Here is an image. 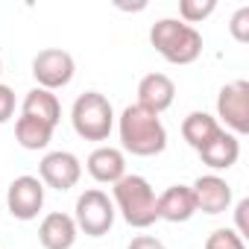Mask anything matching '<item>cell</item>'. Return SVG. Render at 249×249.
<instances>
[{
  "label": "cell",
  "mask_w": 249,
  "mask_h": 249,
  "mask_svg": "<svg viewBox=\"0 0 249 249\" xmlns=\"http://www.w3.org/2000/svg\"><path fill=\"white\" fill-rule=\"evenodd\" d=\"M73 73H76V62L62 47H44L33 59V76H36L38 88H44V91H56V88L71 85Z\"/></svg>",
  "instance_id": "obj_7"
},
{
  "label": "cell",
  "mask_w": 249,
  "mask_h": 249,
  "mask_svg": "<svg viewBox=\"0 0 249 249\" xmlns=\"http://www.w3.org/2000/svg\"><path fill=\"white\" fill-rule=\"evenodd\" d=\"M117 135H120V147L141 156V159H153L159 153L167 150V129L161 123V114L132 103L123 108V114L117 117Z\"/></svg>",
  "instance_id": "obj_1"
},
{
  "label": "cell",
  "mask_w": 249,
  "mask_h": 249,
  "mask_svg": "<svg viewBox=\"0 0 249 249\" xmlns=\"http://www.w3.org/2000/svg\"><path fill=\"white\" fill-rule=\"evenodd\" d=\"M0 73H3V59H0Z\"/></svg>",
  "instance_id": "obj_25"
},
{
  "label": "cell",
  "mask_w": 249,
  "mask_h": 249,
  "mask_svg": "<svg viewBox=\"0 0 249 249\" xmlns=\"http://www.w3.org/2000/svg\"><path fill=\"white\" fill-rule=\"evenodd\" d=\"M126 249H167V246H164L159 237H153V234H138V237L129 240Z\"/></svg>",
  "instance_id": "obj_24"
},
{
  "label": "cell",
  "mask_w": 249,
  "mask_h": 249,
  "mask_svg": "<svg viewBox=\"0 0 249 249\" xmlns=\"http://www.w3.org/2000/svg\"><path fill=\"white\" fill-rule=\"evenodd\" d=\"M111 202H114V211H120V217L132 229H150L159 220L156 191L138 173H126L120 182L111 185Z\"/></svg>",
  "instance_id": "obj_2"
},
{
  "label": "cell",
  "mask_w": 249,
  "mask_h": 249,
  "mask_svg": "<svg viewBox=\"0 0 249 249\" xmlns=\"http://www.w3.org/2000/svg\"><path fill=\"white\" fill-rule=\"evenodd\" d=\"M76 234H79V229H76L73 217L65 211H50L38 226V243L44 249H71L76 243Z\"/></svg>",
  "instance_id": "obj_14"
},
{
  "label": "cell",
  "mask_w": 249,
  "mask_h": 249,
  "mask_svg": "<svg viewBox=\"0 0 249 249\" xmlns=\"http://www.w3.org/2000/svg\"><path fill=\"white\" fill-rule=\"evenodd\" d=\"M173 100H176V82L167 73H147L138 82V106L161 114L173 106Z\"/></svg>",
  "instance_id": "obj_13"
},
{
  "label": "cell",
  "mask_w": 249,
  "mask_h": 249,
  "mask_svg": "<svg viewBox=\"0 0 249 249\" xmlns=\"http://www.w3.org/2000/svg\"><path fill=\"white\" fill-rule=\"evenodd\" d=\"M217 123H226V132L246 135L249 132V82L234 79L220 88L217 94Z\"/></svg>",
  "instance_id": "obj_6"
},
{
  "label": "cell",
  "mask_w": 249,
  "mask_h": 249,
  "mask_svg": "<svg viewBox=\"0 0 249 249\" xmlns=\"http://www.w3.org/2000/svg\"><path fill=\"white\" fill-rule=\"evenodd\" d=\"M12 114H15V91L0 82V123L12 120Z\"/></svg>",
  "instance_id": "obj_22"
},
{
  "label": "cell",
  "mask_w": 249,
  "mask_h": 249,
  "mask_svg": "<svg viewBox=\"0 0 249 249\" xmlns=\"http://www.w3.org/2000/svg\"><path fill=\"white\" fill-rule=\"evenodd\" d=\"M196 153H199V159H202L205 167H211V170H229V167H234L237 159H240V141H237V135L220 129V132H217L202 150H196Z\"/></svg>",
  "instance_id": "obj_15"
},
{
  "label": "cell",
  "mask_w": 249,
  "mask_h": 249,
  "mask_svg": "<svg viewBox=\"0 0 249 249\" xmlns=\"http://www.w3.org/2000/svg\"><path fill=\"white\" fill-rule=\"evenodd\" d=\"M220 129H223V126L217 123V117L208 114V111H191V114L182 120V138H185L194 150H202Z\"/></svg>",
  "instance_id": "obj_17"
},
{
  "label": "cell",
  "mask_w": 249,
  "mask_h": 249,
  "mask_svg": "<svg viewBox=\"0 0 249 249\" xmlns=\"http://www.w3.org/2000/svg\"><path fill=\"white\" fill-rule=\"evenodd\" d=\"M114 217H117V211H114V202L106 191L88 188L79 194L76 208H73V223L79 231H85L88 237H103L111 231Z\"/></svg>",
  "instance_id": "obj_5"
},
{
  "label": "cell",
  "mask_w": 249,
  "mask_h": 249,
  "mask_svg": "<svg viewBox=\"0 0 249 249\" xmlns=\"http://www.w3.org/2000/svg\"><path fill=\"white\" fill-rule=\"evenodd\" d=\"M229 33H231V38L240 41V44L249 41V6H240V9L231 15V21H229Z\"/></svg>",
  "instance_id": "obj_21"
},
{
  "label": "cell",
  "mask_w": 249,
  "mask_h": 249,
  "mask_svg": "<svg viewBox=\"0 0 249 249\" xmlns=\"http://www.w3.org/2000/svg\"><path fill=\"white\" fill-rule=\"evenodd\" d=\"M21 114L27 117H36V120H44L47 126H59V120H62V103L53 91H44V88H33L27 91L24 103H21Z\"/></svg>",
  "instance_id": "obj_16"
},
{
  "label": "cell",
  "mask_w": 249,
  "mask_h": 249,
  "mask_svg": "<svg viewBox=\"0 0 249 249\" xmlns=\"http://www.w3.org/2000/svg\"><path fill=\"white\" fill-rule=\"evenodd\" d=\"M205 249H246V240L234 229H217L208 234Z\"/></svg>",
  "instance_id": "obj_20"
},
{
  "label": "cell",
  "mask_w": 249,
  "mask_h": 249,
  "mask_svg": "<svg viewBox=\"0 0 249 249\" xmlns=\"http://www.w3.org/2000/svg\"><path fill=\"white\" fill-rule=\"evenodd\" d=\"M246 211H249V199H240L237 202V208H234V231L246 240V234H249V223H246Z\"/></svg>",
  "instance_id": "obj_23"
},
{
  "label": "cell",
  "mask_w": 249,
  "mask_h": 249,
  "mask_svg": "<svg viewBox=\"0 0 249 249\" xmlns=\"http://www.w3.org/2000/svg\"><path fill=\"white\" fill-rule=\"evenodd\" d=\"M44 191L47 188L41 185L38 176H30V173L15 176L9 182V188H6V208H9V214L15 220H21V223L36 220L41 214V208H44Z\"/></svg>",
  "instance_id": "obj_8"
},
{
  "label": "cell",
  "mask_w": 249,
  "mask_h": 249,
  "mask_svg": "<svg viewBox=\"0 0 249 249\" xmlns=\"http://www.w3.org/2000/svg\"><path fill=\"white\" fill-rule=\"evenodd\" d=\"M71 123H73V132L82 141H108V135L114 129V108L106 94L85 91L73 100Z\"/></svg>",
  "instance_id": "obj_4"
},
{
  "label": "cell",
  "mask_w": 249,
  "mask_h": 249,
  "mask_svg": "<svg viewBox=\"0 0 249 249\" xmlns=\"http://www.w3.org/2000/svg\"><path fill=\"white\" fill-rule=\"evenodd\" d=\"M191 191L196 199V211H202V214H223L231 205V185L217 173L199 176L191 185Z\"/></svg>",
  "instance_id": "obj_10"
},
{
  "label": "cell",
  "mask_w": 249,
  "mask_h": 249,
  "mask_svg": "<svg viewBox=\"0 0 249 249\" xmlns=\"http://www.w3.org/2000/svg\"><path fill=\"white\" fill-rule=\"evenodd\" d=\"M156 205H159V220L167 223H188L196 214V199L191 185H170L156 196Z\"/></svg>",
  "instance_id": "obj_12"
},
{
  "label": "cell",
  "mask_w": 249,
  "mask_h": 249,
  "mask_svg": "<svg viewBox=\"0 0 249 249\" xmlns=\"http://www.w3.org/2000/svg\"><path fill=\"white\" fill-rule=\"evenodd\" d=\"M38 179L44 188L71 191L82 179V161L71 150H53L38 161Z\"/></svg>",
  "instance_id": "obj_9"
},
{
  "label": "cell",
  "mask_w": 249,
  "mask_h": 249,
  "mask_svg": "<svg viewBox=\"0 0 249 249\" xmlns=\"http://www.w3.org/2000/svg\"><path fill=\"white\" fill-rule=\"evenodd\" d=\"M15 138H18V144H21L24 150L38 153V150H47V147H50V141H53V126H47L44 120H36V117L21 114V117L15 120Z\"/></svg>",
  "instance_id": "obj_18"
},
{
  "label": "cell",
  "mask_w": 249,
  "mask_h": 249,
  "mask_svg": "<svg viewBox=\"0 0 249 249\" xmlns=\"http://www.w3.org/2000/svg\"><path fill=\"white\" fill-rule=\"evenodd\" d=\"M85 170L91 173L94 182L114 185V182H120L123 176H126V156H123V150H117V147L103 144V147L91 150V156L85 161Z\"/></svg>",
  "instance_id": "obj_11"
},
{
  "label": "cell",
  "mask_w": 249,
  "mask_h": 249,
  "mask_svg": "<svg viewBox=\"0 0 249 249\" xmlns=\"http://www.w3.org/2000/svg\"><path fill=\"white\" fill-rule=\"evenodd\" d=\"M150 44L170 65H191L202 53V36H199V30L182 24L179 18H159L150 27Z\"/></svg>",
  "instance_id": "obj_3"
},
{
  "label": "cell",
  "mask_w": 249,
  "mask_h": 249,
  "mask_svg": "<svg viewBox=\"0 0 249 249\" xmlns=\"http://www.w3.org/2000/svg\"><path fill=\"white\" fill-rule=\"evenodd\" d=\"M217 9V0H182L179 3V21L182 24H199Z\"/></svg>",
  "instance_id": "obj_19"
}]
</instances>
